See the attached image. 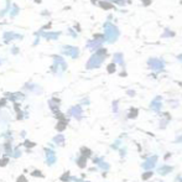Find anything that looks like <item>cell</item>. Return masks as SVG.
I'll list each match as a JSON object with an SVG mask.
<instances>
[{"instance_id": "1", "label": "cell", "mask_w": 182, "mask_h": 182, "mask_svg": "<svg viewBox=\"0 0 182 182\" xmlns=\"http://www.w3.org/2000/svg\"><path fill=\"white\" fill-rule=\"evenodd\" d=\"M45 154H46V163L48 166H52L56 163V152H54L52 149H45Z\"/></svg>"}, {"instance_id": "2", "label": "cell", "mask_w": 182, "mask_h": 182, "mask_svg": "<svg viewBox=\"0 0 182 182\" xmlns=\"http://www.w3.org/2000/svg\"><path fill=\"white\" fill-rule=\"evenodd\" d=\"M69 115L75 117L76 119H81L82 118V109L79 107H73L72 109H69Z\"/></svg>"}, {"instance_id": "3", "label": "cell", "mask_w": 182, "mask_h": 182, "mask_svg": "<svg viewBox=\"0 0 182 182\" xmlns=\"http://www.w3.org/2000/svg\"><path fill=\"white\" fill-rule=\"evenodd\" d=\"M15 39H23V36L21 35H17V33H14V32H6L4 33V40L8 42L10 40H15Z\"/></svg>"}, {"instance_id": "4", "label": "cell", "mask_w": 182, "mask_h": 182, "mask_svg": "<svg viewBox=\"0 0 182 182\" xmlns=\"http://www.w3.org/2000/svg\"><path fill=\"white\" fill-rule=\"evenodd\" d=\"M48 104H50V108L53 110V113H57L58 112V107H60V100L58 99H56V98L50 99Z\"/></svg>"}, {"instance_id": "5", "label": "cell", "mask_w": 182, "mask_h": 182, "mask_svg": "<svg viewBox=\"0 0 182 182\" xmlns=\"http://www.w3.org/2000/svg\"><path fill=\"white\" fill-rule=\"evenodd\" d=\"M155 163H156V157H150L148 161H145V163H144V169H146V170L152 169V167L155 166Z\"/></svg>"}, {"instance_id": "6", "label": "cell", "mask_w": 182, "mask_h": 182, "mask_svg": "<svg viewBox=\"0 0 182 182\" xmlns=\"http://www.w3.org/2000/svg\"><path fill=\"white\" fill-rule=\"evenodd\" d=\"M52 141H53V144H56V145H63L65 144V136H63V134H57L56 136H54L53 139H52Z\"/></svg>"}, {"instance_id": "7", "label": "cell", "mask_w": 182, "mask_h": 182, "mask_svg": "<svg viewBox=\"0 0 182 182\" xmlns=\"http://www.w3.org/2000/svg\"><path fill=\"white\" fill-rule=\"evenodd\" d=\"M21 155V151H20V149L19 148H14L12 149V152H11V157H15V159H17V157H19Z\"/></svg>"}, {"instance_id": "8", "label": "cell", "mask_w": 182, "mask_h": 182, "mask_svg": "<svg viewBox=\"0 0 182 182\" xmlns=\"http://www.w3.org/2000/svg\"><path fill=\"white\" fill-rule=\"evenodd\" d=\"M26 88H29L31 92H33V93H40L41 92V88L39 86H35V84H31L30 87H26Z\"/></svg>"}, {"instance_id": "9", "label": "cell", "mask_w": 182, "mask_h": 182, "mask_svg": "<svg viewBox=\"0 0 182 182\" xmlns=\"http://www.w3.org/2000/svg\"><path fill=\"white\" fill-rule=\"evenodd\" d=\"M86 160H87V157H86V156L79 157V159L77 160V165H78L79 167H84V166H86Z\"/></svg>"}, {"instance_id": "10", "label": "cell", "mask_w": 182, "mask_h": 182, "mask_svg": "<svg viewBox=\"0 0 182 182\" xmlns=\"http://www.w3.org/2000/svg\"><path fill=\"white\" fill-rule=\"evenodd\" d=\"M17 12H19V8H17V6H14V10H12V11H10V16L12 17V16H15Z\"/></svg>"}, {"instance_id": "11", "label": "cell", "mask_w": 182, "mask_h": 182, "mask_svg": "<svg viewBox=\"0 0 182 182\" xmlns=\"http://www.w3.org/2000/svg\"><path fill=\"white\" fill-rule=\"evenodd\" d=\"M169 170H171V167H162V169L160 170V172H161V173H167Z\"/></svg>"}, {"instance_id": "12", "label": "cell", "mask_w": 182, "mask_h": 182, "mask_svg": "<svg viewBox=\"0 0 182 182\" xmlns=\"http://www.w3.org/2000/svg\"><path fill=\"white\" fill-rule=\"evenodd\" d=\"M17 182H26V178L24 176H20L19 178H17Z\"/></svg>"}, {"instance_id": "13", "label": "cell", "mask_w": 182, "mask_h": 182, "mask_svg": "<svg viewBox=\"0 0 182 182\" xmlns=\"http://www.w3.org/2000/svg\"><path fill=\"white\" fill-rule=\"evenodd\" d=\"M150 175H151V173H146V175H144V176H142V177H144V178H148V177H149V176H150Z\"/></svg>"}, {"instance_id": "14", "label": "cell", "mask_w": 182, "mask_h": 182, "mask_svg": "<svg viewBox=\"0 0 182 182\" xmlns=\"http://www.w3.org/2000/svg\"><path fill=\"white\" fill-rule=\"evenodd\" d=\"M86 182H89V181H86Z\"/></svg>"}]
</instances>
